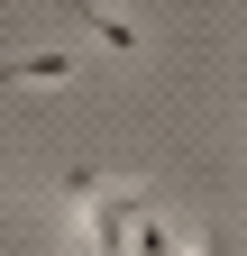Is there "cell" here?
Masks as SVG:
<instances>
[{
	"mask_svg": "<svg viewBox=\"0 0 247 256\" xmlns=\"http://www.w3.org/2000/svg\"><path fill=\"white\" fill-rule=\"evenodd\" d=\"M146 210H165L146 183H101V192H92V202L64 220V229H74V247H82V256H138Z\"/></svg>",
	"mask_w": 247,
	"mask_h": 256,
	"instance_id": "cell-1",
	"label": "cell"
},
{
	"mask_svg": "<svg viewBox=\"0 0 247 256\" xmlns=\"http://www.w3.org/2000/svg\"><path fill=\"white\" fill-rule=\"evenodd\" d=\"M74 18H82L110 55H138V46H146V28H138V18H110V10H74Z\"/></svg>",
	"mask_w": 247,
	"mask_h": 256,
	"instance_id": "cell-2",
	"label": "cell"
},
{
	"mask_svg": "<svg viewBox=\"0 0 247 256\" xmlns=\"http://www.w3.org/2000/svg\"><path fill=\"white\" fill-rule=\"evenodd\" d=\"M82 64L74 55H18V64H0V82H74Z\"/></svg>",
	"mask_w": 247,
	"mask_h": 256,
	"instance_id": "cell-3",
	"label": "cell"
}]
</instances>
